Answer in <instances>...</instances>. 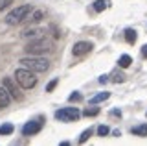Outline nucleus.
Wrapping results in <instances>:
<instances>
[{"mask_svg": "<svg viewBox=\"0 0 147 146\" xmlns=\"http://www.w3.org/2000/svg\"><path fill=\"white\" fill-rule=\"evenodd\" d=\"M30 13H31V6H30V4H26V6H18V8H15L13 11L7 13L6 24H7V26H17V24H20V22L24 20L26 17L30 15Z\"/></svg>", "mask_w": 147, "mask_h": 146, "instance_id": "obj_4", "label": "nucleus"}, {"mask_svg": "<svg viewBox=\"0 0 147 146\" xmlns=\"http://www.w3.org/2000/svg\"><path fill=\"white\" fill-rule=\"evenodd\" d=\"M20 63L24 65L26 68H30V70L33 72H46L50 68V61L40 56H30V57H22Z\"/></svg>", "mask_w": 147, "mask_h": 146, "instance_id": "obj_3", "label": "nucleus"}, {"mask_svg": "<svg viewBox=\"0 0 147 146\" xmlns=\"http://www.w3.org/2000/svg\"><path fill=\"white\" fill-rule=\"evenodd\" d=\"M110 133V130H109V126H105V124H101L99 128H98V135L99 137H107Z\"/></svg>", "mask_w": 147, "mask_h": 146, "instance_id": "obj_21", "label": "nucleus"}, {"mask_svg": "<svg viewBox=\"0 0 147 146\" xmlns=\"http://www.w3.org/2000/svg\"><path fill=\"white\" fill-rule=\"evenodd\" d=\"M11 94L6 91V87L4 85H0V107H7L9 104H11Z\"/></svg>", "mask_w": 147, "mask_h": 146, "instance_id": "obj_9", "label": "nucleus"}, {"mask_svg": "<svg viewBox=\"0 0 147 146\" xmlns=\"http://www.w3.org/2000/svg\"><path fill=\"white\" fill-rule=\"evenodd\" d=\"M112 81L114 83H123V81H125V74L119 72V70H114L112 72Z\"/></svg>", "mask_w": 147, "mask_h": 146, "instance_id": "obj_18", "label": "nucleus"}, {"mask_svg": "<svg viewBox=\"0 0 147 146\" xmlns=\"http://www.w3.org/2000/svg\"><path fill=\"white\" fill-rule=\"evenodd\" d=\"M109 4H110L109 0H96V2H94V10L98 13H101V11H105L109 8Z\"/></svg>", "mask_w": 147, "mask_h": 146, "instance_id": "obj_12", "label": "nucleus"}, {"mask_svg": "<svg viewBox=\"0 0 147 146\" xmlns=\"http://www.w3.org/2000/svg\"><path fill=\"white\" fill-rule=\"evenodd\" d=\"M132 63V59H131V56H127V54H123L121 57H119V61H118V65L121 67V68H127L129 65Z\"/></svg>", "mask_w": 147, "mask_h": 146, "instance_id": "obj_16", "label": "nucleus"}, {"mask_svg": "<svg viewBox=\"0 0 147 146\" xmlns=\"http://www.w3.org/2000/svg\"><path fill=\"white\" fill-rule=\"evenodd\" d=\"M145 117H147V111H145Z\"/></svg>", "mask_w": 147, "mask_h": 146, "instance_id": "obj_28", "label": "nucleus"}, {"mask_svg": "<svg viewBox=\"0 0 147 146\" xmlns=\"http://www.w3.org/2000/svg\"><path fill=\"white\" fill-rule=\"evenodd\" d=\"M37 33H40V30H37V28H26L24 31H22V37H35Z\"/></svg>", "mask_w": 147, "mask_h": 146, "instance_id": "obj_19", "label": "nucleus"}, {"mask_svg": "<svg viewBox=\"0 0 147 146\" xmlns=\"http://www.w3.org/2000/svg\"><path fill=\"white\" fill-rule=\"evenodd\" d=\"M96 115H99L98 107H86L85 111H83V117H96Z\"/></svg>", "mask_w": 147, "mask_h": 146, "instance_id": "obj_20", "label": "nucleus"}, {"mask_svg": "<svg viewBox=\"0 0 147 146\" xmlns=\"http://www.w3.org/2000/svg\"><path fill=\"white\" fill-rule=\"evenodd\" d=\"M2 85L6 87V91L9 94H11V98H15V100H20V93H18V89H17V85H15V81H13L11 78H4L2 80Z\"/></svg>", "mask_w": 147, "mask_h": 146, "instance_id": "obj_8", "label": "nucleus"}, {"mask_svg": "<svg viewBox=\"0 0 147 146\" xmlns=\"http://www.w3.org/2000/svg\"><path fill=\"white\" fill-rule=\"evenodd\" d=\"M13 131H15V126L9 124V122H6V124L0 126V135H11Z\"/></svg>", "mask_w": 147, "mask_h": 146, "instance_id": "obj_15", "label": "nucleus"}, {"mask_svg": "<svg viewBox=\"0 0 147 146\" xmlns=\"http://www.w3.org/2000/svg\"><path fill=\"white\" fill-rule=\"evenodd\" d=\"M26 52L31 54V56H40V54H46V52H52L53 50V43L46 37H40V39H33L31 43L26 44Z\"/></svg>", "mask_w": 147, "mask_h": 146, "instance_id": "obj_1", "label": "nucleus"}, {"mask_svg": "<svg viewBox=\"0 0 147 146\" xmlns=\"http://www.w3.org/2000/svg\"><path fill=\"white\" fill-rule=\"evenodd\" d=\"M15 80L17 83L20 85L22 89H33L37 85V76L33 70H30V68H17L15 70Z\"/></svg>", "mask_w": 147, "mask_h": 146, "instance_id": "obj_2", "label": "nucleus"}, {"mask_svg": "<svg viewBox=\"0 0 147 146\" xmlns=\"http://www.w3.org/2000/svg\"><path fill=\"white\" fill-rule=\"evenodd\" d=\"M92 48H94V44L90 43V41H77L76 44H74V48H72V52H74V56H86L88 52H92Z\"/></svg>", "mask_w": 147, "mask_h": 146, "instance_id": "obj_6", "label": "nucleus"}, {"mask_svg": "<svg viewBox=\"0 0 147 146\" xmlns=\"http://www.w3.org/2000/svg\"><path fill=\"white\" fill-rule=\"evenodd\" d=\"M142 56L147 57V44H144V46H142Z\"/></svg>", "mask_w": 147, "mask_h": 146, "instance_id": "obj_27", "label": "nucleus"}, {"mask_svg": "<svg viewBox=\"0 0 147 146\" xmlns=\"http://www.w3.org/2000/svg\"><path fill=\"white\" fill-rule=\"evenodd\" d=\"M26 19H30L33 24H37V22H40V20L44 19V11L42 10H31L30 17H26Z\"/></svg>", "mask_w": 147, "mask_h": 146, "instance_id": "obj_10", "label": "nucleus"}, {"mask_svg": "<svg viewBox=\"0 0 147 146\" xmlns=\"http://www.w3.org/2000/svg\"><path fill=\"white\" fill-rule=\"evenodd\" d=\"M57 81H59L57 78H55V80H52V81H50V83H48V85H46V93H52V91H53L55 87H57Z\"/></svg>", "mask_w": 147, "mask_h": 146, "instance_id": "obj_23", "label": "nucleus"}, {"mask_svg": "<svg viewBox=\"0 0 147 146\" xmlns=\"http://www.w3.org/2000/svg\"><path fill=\"white\" fill-rule=\"evenodd\" d=\"M68 100H70V102H81L83 96H81V93H77V91H76V93L70 94V98H68Z\"/></svg>", "mask_w": 147, "mask_h": 146, "instance_id": "obj_22", "label": "nucleus"}, {"mask_svg": "<svg viewBox=\"0 0 147 146\" xmlns=\"http://www.w3.org/2000/svg\"><path fill=\"white\" fill-rule=\"evenodd\" d=\"M81 117V113L77 111V107H63L59 111H55V118L61 122H74Z\"/></svg>", "mask_w": 147, "mask_h": 146, "instance_id": "obj_5", "label": "nucleus"}, {"mask_svg": "<svg viewBox=\"0 0 147 146\" xmlns=\"http://www.w3.org/2000/svg\"><path fill=\"white\" fill-rule=\"evenodd\" d=\"M109 96H110V93H99V94H96V96H92V98H90V104L94 106V104L105 102V100H109Z\"/></svg>", "mask_w": 147, "mask_h": 146, "instance_id": "obj_11", "label": "nucleus"}, {"mask_svg": "<svg viewBox=\"0 0 147 146\" xmlns=\"http://www.w3.org/2000/svg\"><path fill=\"white\" fill-rule=\"evenodd\" d=\"M40 128H42V122H40V120H30V122H26V124H24V128H22V135L31 137V135L39 133Z\"/></svg>", "mask_w": 147, "mask_h": 146, "instance_id": "obj_7", "label": "nucleus"}, {"mask_svg": "<svg viewBox=\"0 0 147 146\" xmlns=\"http://www.w3.org/2000/svg\"><path fill=\"white\" fill-rule=\"evenodd\" d=\"M107 81H109V76H101V78H99V83H107Z\"/></svg>", "mask_w": 147, "mask_h": 146, "instance_id": "obj_26", "label": "nucleus"}, {"mask_svg": "<svg viewBox=\"0 0 147 146\" xmlns=\"http://www.w3.org/2000/svg\"><path fill=\"white\" fill-rule=\"evenodd\" d=\"M13 4V0H0V11L6 10V8H9Z\"/></svg>", "mask_w": 147, "mask_h": 146, "instance_id": "obj_24", "label": "nucleus"}, {"mask_svg": "<svg viewBox=\"0 0 147 146\" xmlns=\"http://www.w3.org/2000/svg\"><path fill=\"white\" fill-rule=\"evenodd\" d=\"M110 115H112V117H119V118H121V111H119V109H112V111H110Z\"/></svg>", "mask_w": 147, "mask_h": 146, "instance_id": "obj_25", "label": "nucleus"}, {"mask_svg": "<svg viewBox=\"0 0 147 146\" xmlns=\"http://www.w3.org/2000/svg\"><path fill=\"white\" fill-rule=\"evenodd\" d=\"M132 135H138V137H145V135H147V124H140V126H134V128H132Z\"/></svg>", "mask_w": 147, "mask_h": 146, "instance_id": "obj_13", "label": "nucleus"}, {"mask_svg": "<svg viewBox=\"0 0 147 146\" xmlns=\"http://www.w3.org/2000/svg\"><path fill=\"white\" fill-rule=\"evenodd\" d=\"M92 133H94V130H92V128H88V130H85V131H83L81 137H79V144H85L86 141H88L90 137H92Z\"/></svg>", "mask_w": 147, "mask_h": 146, "instance_id": "obj_17", "label": "nucleus"}, {"mask_svg": "<svg viewBox=\"0 0 147 146\" xmlns=\"http://www.w3.org/2000/svg\"><path fill=\"white\" fill-rule=\"evenodd\" d=\"M136 39H138V35H136V31H134V30H131V28L125 30V41H127L129 44H134V43H136Z\"/></svg>", "mask_w": 147, "mask_h": 146, "instance_id": "obj_14", "label": "nucleus"}]
</instances>
